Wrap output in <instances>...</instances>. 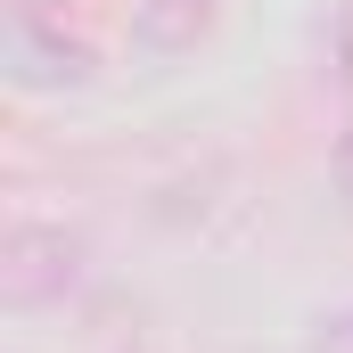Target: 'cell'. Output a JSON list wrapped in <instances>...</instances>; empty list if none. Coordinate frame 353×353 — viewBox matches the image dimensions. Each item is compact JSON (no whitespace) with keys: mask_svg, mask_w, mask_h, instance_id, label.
I'll list each match as a JSON object with an SVG mask.
<instances>
[{"mask_svg":"<svg viewBox=\"0 0 353 353\" xmlns=\"http://www.w3.org/2000/svg\"><path fill=\"white\" fill-rule=\"evenodd\" d=\"M83 230L66 222H17L8 230V255H0V279H8V304H66L74 279H83Z\"/></svg>","mask_w":353,"mask_h":353,"instance_id":"6da1fadb","label":"cell"},{"mask_svg":"<svg viewBox=\"0 0 353 353\" xmlns=\"http://www.w3.org/2000/svg\"><path fill=\"white\" fill-rule=\"evenodd\" d=\"M90 41H74L66 25H50V8L41 0H17L8 8V74L25 90H74L90 83Z\"/></svg>","mask_w":353,"mask_h":353,"instance_id":"7a4b0ae2","label":"cell"},{"mask_svg":"<svg viewBox=\"0 0 353 353\" xmlns=\"http://www.w3.org/2000/svg\"><path fill=\"white\" fill-rule=\"evenodd\" d=\"M304 345H312V353H353V304H337V312H321Z\"/></svg>","mask_w":353,"mask_h":353,"instance_id":"3957f363","label":"cell"},{"mask_svg":"<svg viewBox=\"0 0 353 353\" xmlns=\"http://www.w3.org/2000/svg\"><path fill=\"white\" fill-rule=\"evenodd\" d=\"M329 58H337V83L353 90V0L337 8V50H329Z\"/></svg>","mask_w":353,"mask_h":353,"instance_id":"277c9868","label":"cell"}]
</instances>
